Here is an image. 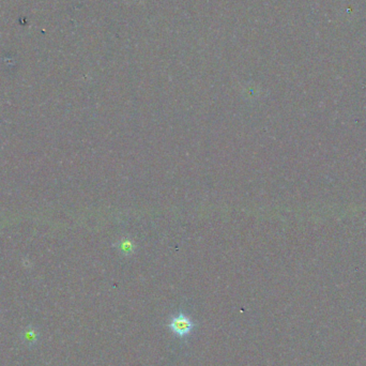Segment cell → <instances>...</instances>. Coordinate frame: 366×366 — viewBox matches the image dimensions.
<instances>
[{"mask_svg":"<svg viewBox=\"0 0 366 366\" xmlns=\"http://www.w3.org/2000/svg\"><path fill=\"white\" fill-rule=\"evenodd\" d=\"M168 328L179 339L185 340L186 337H189L192 334L194 329L196 328V324L188 315H185L182 311H180L177 315L171 316Z\"/></svg>","mask_w":366,"mask_h":366,"instance_id":"cell-1","label":"cell"}]
</instances>
